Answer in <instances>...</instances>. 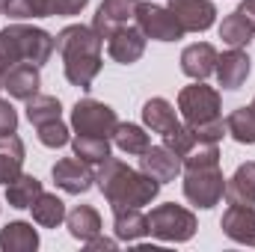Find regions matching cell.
<instances>
[{
    "mask_svg": "<svg viewBox=\"0 0 255 252\" xmlns=\"http://www.w3.org/2000/svg\"><path fill=\"white\" fill-rule=\"evenodd\" d=\"M54 51H57V42L51 33H45L39 27L12 24V27L0 30V74H6L18 63L45 65Z\"/></svg>",
    "mask_w": 255,
    "mask_h": 252,
    "instance_id": "4",
    "label": "cell"
},
{
    "mask_svg": "<svg viewBox=\"0 0 255 252\" xmlns=\"http://www.w3.org/2000/svg\"><path fill=\"white\" fill-rule=\"evenodd\" d=\"M226 133L241 142V145H255V107H238L226 119Z\"/></svg>",
    "mask_w": 255,
    "mask_h": 252,
    "instance_id": "25",
    "label": "cell"
},
{
    "mask_svg": "<svg viewBox=\"0 0 255 252\" xmlns=\"http://www.w3.org/2000/svg\"><path fill=\"white\" fill-rule=\"evenodd\" d=\"M15 127H18V113H15V107H12L9 101H0V136L15 133Z\"/></svg>",
    "mask_w": 255,
    "mask_h": 252,
    "instance_id": "35",
    "label": "cell"
},
{
    "mask_svg": "<svg viewBox=\"0 0 255 252\" xmlns=\"http://www.w3.org/2000/svg\"><path fill=\"white\" fill-rule=\"evenodd\" d=\"M42 196V181L36 175H18L15 181L6 184V202L12 208H33V202Z\"/></svg>",
    "mask_w": 255,
    "mask_h": 252,
    "instance_id": "26",
    "label": "cell"
},
{
    "mask_svg": "<svg viewBox=\"0 0 255 252\" xmlns=\"http://www.w3.org/2000/svg\"><path fill=\"white\" fill-rule=\"evenodd\" d=\"M39 86H42L39 65H33V63H18L3 74V89L12 98H18V101H30L39 92Z\"/></svg>",
    "mask_w": 255,
    "mask_h": 252,
    "instance_id": "15",
    "label": "cell"
},
{
    "mask_svg": "<svg viewBox=\"0 0 255 252\" xmlns=\"http://www.w3.org/2000/svg\"><path fill=\"white\" fill-rule=\"evenodd\" d=\"M24 166V142L15 133L0 136V184H9L21 175Z\"/></svg>",
    "mask_w": 255,
    "mask_h": 252,
    "instance_id": "23",
    "label": "cell"
},
{
    "mask_svg": "<svg viewBox=\"0 0 255 252\" xmlns=\"http://www.w3.org/2000/svg\"><path fill=\"white\" fill-rule=\"evenodd\" d=\"M65 226H68L71 238H77V241H83V244L101 235V217H98V211L89 208V205H77L74 211H68V214H65Z\"/></svg>",
    "mask_w": 255,
    "mask_h": 252,
    "instance_id": "22",
    "label": "cell"
},
{
    "mask_svg": "<svg viewBox=\"0 0 255 252\" xmlns=\"http://www.w3.org/2000/svg\"><path fill=\"white\" fill-rule=\"evenodd\" d=\"M163 145H166V148H172V151H175V154L184 160V157L190 154L193 148H196V136H193V130H190L187 125H181L178 130H175V133L163 136Z\"/></svg>",
    "mask_w": 255,
    "mask_h": 252,
    "instance_id": "33",
    "label": "cell"
},
{
    "mask_svg": "<svg viewBox=\"0 0 255 252\" xmlns=\"http://www.w3.org/2000/svg\"><path fill=\"white\" fill-rule=\"evenodd\" d=\"M136 3L139 0H104L92 18V30L101 36V39H110V33L116 27L128 24V18L136 12Z\"/></svg>",
    "mask_w": 255,
    "mask_h": 252,
    "instance_id": "14",
    "label": "cell"
},
{
    "mask_svg": "<svg viewBox=\"0 0 255 252\" xmlns=\"http://www.w3.org/2000/svg\"><path fill=\"white\" fill-rule=\"evenodd\" d=\"M238 12H244V15H247V18L255 24V0H244V3L238 6Z\"/></svg>",
    "mask_w": 255,
    "mask_h": 252,
    "instance_id": "38",
    "label": "cell"
},
{
    "mask_svg": "<svg viewBox=\"0 0 255 252\" xmlns=\"http://www.w3.org/2000/svg\"><path fill=\"white\" fill-rule=\"evenodd\" d=\"M148 235H154L160 241H172V244L190 241L193 235H196V217L187 208L175 205V202L157 205L148 214Z\"/></svg>",
    "mask_w": 255,
    "mask_h": 252,
    "instance_id": "5",
    "label": "cell"
},
{
    "mask_svg": "<svg viewBox=\"0 0 255 252\" xmlns=\"http://www.w3.org/2000/svg\"><path fill=\"white\" fill-rule=\"evenodd\" d=\"M119 125L113 107H107L104 101H95V98H83L74 104L71 110V127L77 133H86V136H104L110 139L113 130Z\"/></svg>",
    "mask_w": 255,
    "mask_h": 252,
    "instance_id": "7",
    "label": "cell"
},
{
    "mask_svg": "<svg viewBox=\"0 0 255 252\" xmlns=\"http://www.w3.org/2000/svg\"><path fill=\"white\" fill-rule=\"evenodd\" d=\"M54 42H57V51L63 54L68 83H74L80 89H89L92 80L101 71V42L104 39L92 27L71 24V27H65Z\"/></svg>",
    "mask_w": 255,
    "mask_h": 252,
    "instance_id": "2",
    "label": "cell"
},
{
    "mask_svg": "<svg viewBox=\"0 0 255 252\" xmlns=\"http://www.w3.org/2000/svg\"><path fill=\"white\" fill-rule=\"evenodd\" d=\"M86 247H89V250H113V247H116V241H110V238H101V235H98V238L86 241Z\"/></svg>",
    "mask_w": 255,
    "mask_h": 252,
    "instance_id": "37",
    "label": "cell"
},
{
    "mask_svg": "<svg viewBox=\"0 0 255 252\" xmlns=\"http://www.w3.org/2000/svg\"><path fill=\"white\" fill-rule=\"evenodd\" d=\"M107 54L122 65L136 63L145 54V33L139 27H128V24L116 27L107 39Z\"/></svg>",
    "mask_w": 255,
    "mask_h": 252,
    "instance_id": "10",
    "label": "cell"
},
{
    "mask_svg": "<svg viewBox=\"0 0 255 252\" xmlns=\"http://www.w3.org/2000/svg\"><path fill=\"white\" fill-rule=\"evenodd\" d=\"M3 15L15 18V21H24V18H51L54 15V0H6Z\"/></svg>",
    "mask_w": 255,
    "mask_h": 252,
    "instance_id": "30",
    "label": "cell"
},
{
    "mask_svg": "<svg viewBox=\"0 0 255 252\" xmlns=\"http://www.w3.org/2000/svg\"><path fill=\"white\" fill-rule=\"evenodd\" d=\"M39 247V232L33 229V223H9L6 229H0V250L3 252H33Z\"/></svg>",
    "mask_w": 255,
    "mask_h": 252,
    "instance_id": "21",
    "label": "cell"
},
{
    "mask_svg": "<svg viewBox=\"0 0 255 252\" xmlns=\"http://www.w3.org/2000/svg\"><path fill=\"white\" fill-rule=\"evenodd\" d=\"M33 220H36L39 226H45V229H57L65 220V202L60 196L42 190V196L33 202Z\"/></svg>",
    "mask_w": 255,
    "mask_h": 252,
    "instance_id": "27",
    "label": "cell"
},
{
    "mask_svg": "<svg viewBox=\"0 0 255 252\" xmlns=\"http://www.w3.org/2000/svg\"><path fill=\"white\" fill-rule=\"evenodd\" d=\"M139 169L145 175H151L154 181L166 184V181H175L178 172H181V157L166 148V145H148L142 154H139Z\"/></svg>",
    "mask_w": 255,
    "mask_h": 252,
    "instance_id": "9",
    "label": "cell"
},
{
    "mask_svg": "<svg viewBox=\"0 0 255 252\" xmlns=\"http://www.w3.org/2000/svg\"><path fill=\"white\" fill-rule=\"evenodd\" d=\"M253 107H255V98H253Z\"/></svg>",
    "mask_w": 255,
    "mask_h": 252,
    "instance_id": "41",
    "label": "cell"
},
{
    "mask_svg": "<svg viewBox=\"0 0 255 252\" xmlns=\"http://www.w3.org/2000/svg\"><path fill=\"white\" fill-rule=\"evenodd\" d=\"M89 0H54V15H77Z\"/></svg>",
    "mask_w": 255,
    "mask_h": 252,
    "instance_id": "36",
    "label": "cell"
},
{
    "mask_svg": "<svg viewBox=\"0 0 255 252\" xmlns=\"http://www.w3.org/2000/svg\"><path fill=\"white\" fill-rule=\"evenodd\" d=\"M95 181L104 193V199L110 202V208H142L154 202L160 193V181H154L142 169L139 172L130 169L128 163L116 157H107L101 163V169L95 172Z\"/></svg>",
    "mask_w": 255,
    "mask_h": 252,
    "instance_id": "1",
    "label": "cell"
},
{
    "mask_svg": "<svg viewBox=\"0 0 255 252\" xmlns=\"http://www.w3.org/2000/svg\"><path fill=\"white\" fill-rule=\"evenodd\" d=\"M36 130H39V142L48 145V148H63L65 142H68V127L63 125V119L45 122V125H39Z\"/></svg>",
    "mask_w": 255,
    "mask_h": 252,
    "instance_id": "32",
    "label": "cell"
},
{
    "mask_svg": "<svg viewBox=\"0 0 255 252\" xmlns=\"http://www.w3.org/2000/svg\"><path fill=\"white\" fill-rule=\"evenodd\" d=\"M142 119H145V125L151 127L154 133H160V136H169V133H175L181 127L175 107L166 98H148L142 104Z\"/></svg>",
    "mask_w": 255,
    "mask_h": 252,
    "instance_id": "17",
    "label": "cell"
},
{
    "mask_svg": "<svg viewBox=\"0 0 255 252\" xmlns=\"http://www.w3.org/2000/svg\"><path fill=\"white\" fill-rule=\"evenodd\" d=\"M60 113H63V104H60V98H54V95H33L30 101H27V119L33 122V125H45V122H54V119H60Z\"/></svg>",
    "mask_w": 255,
    "mask_h": 252,
    "instance_id": "31",
    "label": "cell"
},
{
    "mask_svg": "<svg viewBox=\"0 0 255 252\" xmlns=\"http://www.w3.org/2000/svg\"><path fill=\"white\" fill-rule=\"evenodd\" d=\"M220 226L235 244L255 247V205H229Z\"/></svg>",
    "mask_w": 255,
    "mask_h": 252,
    "instance_id": "13",
    "label": "cell"
},
{
    "mask_svg": "<svg viewBox=\"0 0 255 252\" xmlns=\"http://www.w3.org/2000/svg\"><path fill=\"white\" fill-rule=\"evenodd\" d=\"M253 36H255V24L238 9L232 15H226L223 24H220V39L232 48H247L253 42Z\"/></svg>",
    "mask_w": 255,
    "mask_h": 252,
    "instance_id": "24",
    "label": "cell"
},
{
    "mask_svg": "<svg viewBox=\"0 0 255 252\" xmlns=\"http://www.w3.org/2000/svg\"><path fill=\"white\" fill-rule=\"evenodd\" d=\"M181 166H184V196L196 208H214L226 190L217 145L214 142H196V148L181 160Z\"/></svg>",
    "mask_w": 255,
    "mask_h": 252,
    "instance_id": "3",
    "label": "cell"
},
{
    "mask_svg": "<svg viewBox=\"0 0 255 252\" xmlns=\"http://www.w3.org/2000/svg\"><path fill=\"white\" fill-rule=\"evenodd\" d=\"M71 148H74V157H80L86 163H104L110 157V139H104V136L77 133L74 142H71Z\"/></svg>",
    "mask_w": 255,
    "mask_h": 252,
    "instance_id": "28",
    "label": "cell"
},
{
    "mask_svg": "<svg viewBox=\"0 0 255 252\" xmlns=\"http://www.w3.org/2000/svg\"><path fill=\"white\" fill-rule=\"evenodd\" d=\"M51 175H54L57 187L65 190V193H74V196L86 193V190L92 187V181H95V172H92V169L86 166V160H80V157L57 160L54 169H51Z\"/></svg>",
    "mask_w": 255,
    "mask_h": 252,
    "instance_id": "11",
    "label": "cell"
},
{
    "mask_svg": "<svg viewBox=\"0 0 255 252\" xmlns=\"http://www.w3.org/2000/svg\"><path fill=\"white\" fill-rule=\"evenodd\" d=\"M250 57L241 51V48H232V51H226L223 57H217V80H220V86L223 89H241L244 83H247V77H250Z\"/></svg>",
    "mask_w": 255,
    "mask_h": 252,
    "instance_id": "16",
    "label": "cell"
},
{
    "mask_svg": "<svg viewBox=\"0 0 255 252\" xmlns=\"http://www.w3.org/2000/svg\"><path fill=\"white\" fill-rule=\"evenodd\" d=\"M169 12L178 18V24L184 27V33H202L217 18V9H214L211 0H172Z\"/></svg>",
    "mask_w": 255,
    "mask_h": 252,
    "instance_id": "12",
    "label": "cell"
},
{
    "mask_svg": "<svg viewBox=\"0 0 255 252\" xmlns=\"http://www.w3.org/2000/svg\"><path fill=\"white\" fill-rule=\"evenodd\" d=\"M229 205H255V163H244L226 181L223 190Z\"/></svg>",
    "mask_w": 255,
    "mask_h": 252,
    "instance_id": "19",
    "label": "cell"
},
{
    "mask_svg": "<svg viewBox=\"0 0 255 252\" xmlns=\"http://www.w3.org/2000/svg\"><path fill=\"white\" fill-rule=\"evenodd\" d=\"M3 6H6V0H0V15H3Z\"/></svg>",
    "mask_w": 255,
    "mask_h": 252,
    "instance_id": "39",
    "label": "cell"
},
{
    "mask_svg": "<svg viewBox=\"0 0 255 252\" xmlns=\"http://www.w3.org/2000/svg\"><path fill=\"white\" fill-rule=\"evenodd\" d=\"M133 18H136V27L145 33V39H154V42H178V39H184V27L163 6L136 3Z\"/></svg>",
    "mask_w": 255,
    "mask_h": 252,
    "instance_id": "8",
    "label": "cell"
},
{
    "mask_svg": "<svg viewBox=\"0 0 255 252\" xmlns=\"http://www.w3.org/2000/svg\"><path fill=\"white\" fill-rule=\"evenodd\" d=\"M190 130H193V136H196V142H214V145H217V142L226 136V122L217 119V122H208V125H196V127H190Z\"/></svg>",
    "mask_w": 255,
    "mask_h": 252,
    "instance_id": "34",
    "label": "cell"
},
{
    "mask_svg": "<svg viewBox=\"0 0 255 252\" xmlns=\"http://www.w3.org/2000/svg\"><path fill=\"white\" fill-rule=\"evenodd\" d=\"M214 68H217V51L208 42H196V45H187L184 48V54H181V71L187 77L205 80Z\"/></svg>",
    "mask_w": 255,
    "mask_h": 252,
    "instance_id": "18",
    "label": "cell"
},
{
    "mask_svg": "<svg viewBox=\"0 0 255 252\" xmlns=\"http://www.w3.org/2000/svg\"><path fill=\"white\" fill-rule=\"evenodd\" d=\"M0 89H3V74H0Z\"/></svg>",
    "mask_w": 255,
    "mask_h": 252,
    "instance_id": "40",
    "label": "cell"
},
{
    "mask_svg": "<svg viewBox=\"0 0 255 252\" xmlns=\"http://www.w3.org/2000/svg\"><path fill=\"white\" fill-rule=\"evenodd\" d=\"M113 142H116L125 154H136V157L151 145L148 133H145L139 125H130V122H125V125L119 122V125H116V130H113Z\"/></svg>",
    "mask_w": 255,
    "mask_h": 252,
    "instance_id": "29",
    "label": "cell"
},
{
    "mask_svg": "<svg viewBox=\"0 0 255 252\" xmlns=\"http://www.w3.org/2000/svg\"><path fill=\"white\" fill-rule=\"evenodd\" d=\"M178 110H181L184 122L190 127L217 122V119H220V92L196 80L193 86H184V89H181V95H178Z\"/></svg>",
    "mask_w": 255,
    "mask_h": 252,
    "instance_id": "6",
    "label": "cell"
},
{
    "mask_svg": "<svg viewBox=\"0 0 255 252\" xmlns=\"http://www.w3.org/2000/svg\"><path fill=\"white\" fill-rule=\"evenodd\" d=\"M113 232L119 241H139L148 235V217L139 208H113Z\"/></svg>",
    "mask_w": 255,
    "mask_h": 252,
    "instance_id": "20",
    "label": "cell"
}]
</instances>
